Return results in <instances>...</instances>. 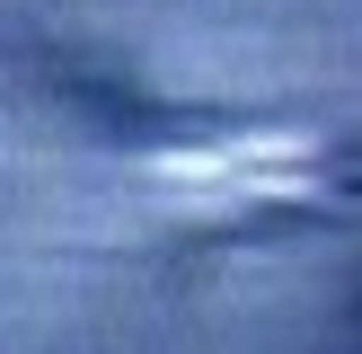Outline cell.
Listing matches in <instances>:
<instances>
[{
	"label": "cell",
	"mask_w": 362,
	"mask_h": 354,
	"mask_svg": "<svg viewBox=\"0 0 362 354\" xmlns=\"http://www.w3.org/2000/svg\"><path fill=\"white\" fill-rule=\"evenodd\" d=\"M310 177L318 151L300 133H230L194 159H168L159 195H168V212H239V204H292Z\"/></svg>",
	"instance_id": "6da1fadb"
}]
</instances>
